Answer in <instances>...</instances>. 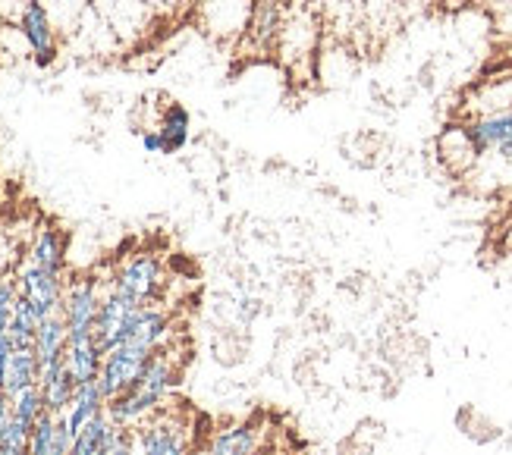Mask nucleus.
I'll return each instance as SVG.
<instances>
[{"label":"nucleus","mask_w":512,"mask_h":455,"mask_svg":"<svg viewBox=\"0 0 512 455\" xmlns=\"http://www.w3.org/2000/svg\"><path fill=\"white\" fill-rule=\"evenodd\" d=\"M176 380H180V371H176L173 355H167V349H158L151 355L148 368L142 371L139 383L132 386L129 393L117 396L107 402V415L117 427H129L136 430L139 424H145L148 418H154L167 405Z\"/></svg>","instance_id":"1"},{"label":"nucleus","mask_w":512,"mask_h":455,"mask_svg":"<svg viewBox=\"0 0 512 455\" xmlns=\"http://www.w3.org/2000/svg\"><path fill=\"white\" fill-rule=\"evenodd\" d=\"M104 412H107V396L101 393L98 380H92V383H79L76 386V396H73L70 408L63 412V418H66V424H70L73 437H76L85 424H92Z\"/></svg>","instance_id":"14"},{"label":"nucleus","mask_w":512,"mask_h":455,"mask_svg":"<svg viewBox=\"0 0 512 455\" xmlns=\"http://www.w3.org/2000/svg\"><path fill=\"white\" fill-rule=\"evenodd\" d=\"M192 440L180 418L164 415V408L154 418L136 427V455H189Z\"/></svg>","instance_id":"5"},{"label":"nucleus","mask_w":512,"mask_h":455,"mask_svg":"<svg viewBox=\"0 0 512 455\" xmlns=\"http://www.w3.org/2000/svg\"><path fill=\"white\" fill-rule=\"evenodd\" d=\"M154 352H145V349H136V346H117V349H110L104 352V361H101V374H98V386H101V393L110 399H117L123 393H129L132 386L139 383L142 371L148 368V361H151Z\"/></svg>","instance_id":"4"},{"label":"nucleus","mask_w":512,"mask_h":455,"mask_svg":"<svg viewBox=\"0 0 512 455\" xmlns=\"http://www.w3.org/2000/svg\"><path fill=\"white\" fill-rule=\"evenodd\" d=\"M38 386H41V396H44V408H48L51 415H63L66 408H70L73 396H76V380L66 368V358L54 368H44L41 377H38Z\"/></svg>","instance_id":"12"},{"label":"nucleus","mask_w":512,"mask_h":455,"mask_svg":"<svg viewBox=\"0 0 512 455\" xmlns=\"http://www.w3.org/2000/svg\"><path fill=\"white\" fill-rule=\"evenodd\" d=\"M19 29L26 35L29 48L35 54V63L38 66H51L54 57H57V44H54V29H51V19H48V10H44L41 0H32L22 10V19H19Z\"/></svg>","instance_id":"10"},{"label":"nucleus","mask_w":512,"mask_h":455,"mask_svg":"<svg viewBox=\"0 0 512 455\" xmlns=\"http://www.w3.org/2000/svg\"><path fill=\"white\" fill-rule=\"evenodd\" d=\"M16 280H19V295L44 317V321L63 311V295H66L63 273L41 270L26 261L16 270Z\"/></svg>","instance_id":"6"},{"label":"nucleus","mask_w":512,"mask_h":455,"mask_svg":"<svg viewBox=\"0 0 512 455\" xmlns=\"http://www.w3.org/2000/svg\"><path fill=\"white\" fill-rule=\"evenodd\" d=\"M261 443V434L252 424H230L208 440V455H255Z\"/></svg>","instance_id":"16"},{"label":"nucleus","mask_w":512,"mask_h":455,"mask_svg":"<svg viewBox=\"0 0 512 455\" xmlns=\"http://www.w3.org/2000/svg\"><path fill=\"white\" fill-rule=\"evenodd\" d=\"M189 455H208V452H205V449H192Z\"/></svg>","instance_id":"28"},{"label":"nucleus","mask_w":512,"mask_h":455,"mask_svg":"<svg viewBox=\"0 0 512 455\" xmlns=\"http://www.w3.org/2000/svg\"><path fill=\"white\" fill-rule=\"evenodd\" d=\"M465 129H469V139L478 154H500L506 161H512V104L494 113H484V117L472 120Z\"/></svg>","instance_id":"8"},{"label":"nucleus","mask_w":512,"mask_h":455,"mask_svg":"<svg viewBox=\"0 0 512 455\" xmlns=\"http://www.w3.org/2000/svg\"><path fill=\"white\" fill-rule=\"evenodd\" d=\"M98 455H136V430L114 424Z\"/></svg>","instance_id":"25"},{"label":"nucleus","mask_w":512,"mask_h":455,"mask_svg":"<svg viewBox=\"0 0 512 455\" xmlns=\"http://www.w3.org/2000/svg\"><path fill=\"white\" fill-rule=\"evenodd\" d=\"M142 311V305H136L132 299H126V295H120L117 289H110L104 292V302H101V311H98V321H95V339H98V346L104 352L110 349H117L132 321H136V314Z\"/></svg>","instance_id":"7"},{"label":"nucleus","mask_w":512,"mask_h":455,"mask_svg":"<svg viewBox=\"0 0 512 455\" xmlns=\"http://www.w3.org/2000/svg\"><path fill=\"white\" fill-rule=\"evenodd\" d=\"M164 286V267L161 258L142 252V255H132L110 280V289H117L126 299H132L136 305H154L158 292Z\"/></svg>","instance_id":"2"},{"label":"nucleus","mask_w":512,"mask_h":455,"mask_svg":"<svg viewBox=\"0 0 512 455\" xmlns=\"http://www.w3.org/2000/svg\"><path fill=\"white\" fill-rule=\"evenodd\" d=\"M0 455H7V452H0Z\"/></svg>","instance_id":"29"},{"label":"nucleus","mask_w":512,"mask_h":455,"mask_svg":"<svg viewBox=\"0 0 512 455\" xmlns=\"http://www.w3.org/2000/svg\"><path fill=\"white\" fill-rule=\"evenodd\" d=\"M29 437H32V427H26L19 418H10L0 424V452L7 455H26L29 452Z\"/></svg>","instance_id":"23"},{"label":"nucleus","mask_w":512,"mask_h":455,"mask_svg":"<svg viewBox=\"0 0 512 455\" xmlns=\"http://www.w3.org/2000/svg\"><path fill=\"white\" fill-rule=\"evenodd\" d=\"M38 377H41V364H38L35 349H13L0 390H4L7 396H16L19 390H26V386H35Z\"/></svg>","instance_id":"18"},{"label":"nucleus","mask_w":512,"mask_h":455,"mask_svg":"<svg viewBox=\"0 0 512 455\" xmlns=\"http://www.w3.org/2000/svg\"><path fill=\"white\" fill-rule=\"evenodd\" d=\"M280 26H283L280 0H255L252 19H249V35L255 38L258 48H267V44H274V38L280 35Z\"/></svg>","instance_id":"19"},{"label":"nucleus","mask_w":512,"mask_h":455,"mask_svg":"<svg viewBox=\"0 0 512 455\" xmlns=\"http://www.w3.org/2000/svg\"><path fill=\"white\" fill-rule=\"evenodd\" d=\"M73 430L66 424L63 415H51L44 412L35 427H32V437H29V452L26 455H70L73 449Z\"/></svg>","instance_id":"11"},{"label":"nucleus","mask_w":512,"mask_h":455,"mask_svg":"<svg viewBox=\"0 0 512 455\" xmlns=\"http://www.w3.org/2000/svg\"><path fill=\"white\" fill-rule=\"evenodd\" d=\"M19 305V280L16 273H0V333H7Z\"/></svg>","instance_id":"24"},{"label":"nucleus","mask_w":512,"mask_h":455,"mask_svg":"<svg viewBox=\"0 0 512 455\" xmlns=\"http://www.w3.org/2000/svg\"><path fill=\"white\" fill-rule=\"evenodd\" d=\"M142 148H145L148 154H164V142H161V132H158V129H151V132H145V135H142Z\"/></svg>","instance_id":"26"},{"label":"nucleus","mask_w":512,"mask_h":455,"mask_svg":"<svg viewBox=\"0 0 512 455\" xmlns=\"http://www.w3.org/2000/svg\"><path fill=\"white\" fill-rule=\"evenodd\" d=\"M26 261L41 270L63 273L66 270V236L60 230H54V226H44V230H38Z\"/></svg>","instance_id":"17"},{"label":"nucleus","mask_w":512,"mask_h":455,"mask_svg":"<svg viewBox=\"0 0 512 455\" xmlns=\"http://www.w3.org/2000/svg\"><path fill=\"white\" fill-rule=\"evenodd\" d=\"M10 352H13V343L7 339V333H0V383H4V371H7Z\"/></svg>","instance_id":"27"},{"label":"nucleus","mask_w":512,"mask_h":455,"mask_svg":"<svg viewBox=\"0 0 512 455\" xmlns=\"http://www.w3.org/2000/svg\"><path fill=\"white\" fill-rule=\"evenodd\" d=\"M189 129H192V117L183 104H170L161 117V142H164V154H176L183 151L189 142Z\"/></svg>","instance_id":"20"},{"label":"nucleus","mask_w":512,"mask_h":455,"mask_svg":"<svg viewBox=\"0 0 512 455\" xmlns=\"http://www.w3.org/2000/svg\"><path fill=\"white\" fill-rule=\"evenodd\" d=\"M101 361H104V349L98 346L95 336L85 339H70L66 346V368H70L76 383H92L101 374Z\"/></svg>","instance_id":"15"},{"label":"nucleus","mask_w":512,"mask_h":455,"mask_svg":"<svg viewBox=\"0 0 512 455\" xmlns=\"http://www.w3.org/2000/svg\"><path fill=\"white\" fill-rule=\"evenodd\" d=\"M170 330H173V317H170L167 308H161V305H142V311L136 314V321H132V327H129L123 343L136 346V349H145V352H158V349L167 346Z\"/></svg>","instance_id":"9"},{"label":"nucleus","mask_w":512,"mask_h":455,"mask_svg":"<svg viewBox=\"0 0 512 455\" xmlns=\"http://www.w3.org/2000/svg\"><path fill=\"white\" fill-rule=\"evenodd\" d=\"M66 346H70V330H66V321H63V311L48 317L38 333H35V355H38V364L41 371L44 368H54V364H60L66 358Z\"/></svg>","instance_id":"13"},{"label":"nucleus","mask_w":512,"mask_h":455,"mask_svg":"<svg viewBox=\"0 0 512 455\" xmlns=\"http://www.w3.org/2000/svg\"><path fill=\"white\" fill-rule=\"evenodd\" d=\"M104 292L107 289H101V280H95V277H79L66 286L63 321H66V330H70V339L95 336V321H98V311L104 302Z\"/></svg>","instance_id":"3"},{"label":"nucleus","mask_w":512,"mask_h":455,"mask_svg":"<svg viewBox=\"0 0 512 455\" xmlns=\"http://www.w3.org/2000/svg\"><path fill=\"white\" fill-rule=\"evenodd\" d=\"M10 408H13V418H19L26 427H35V421L48 412L44 408V396H41V386H26V390H19L16 396H10Z\"/></svg>","instance_id":"22"},{"label":"nucleus","mask_w":512,"mask_h":455,"mask_svg":"<svg viewBox=\"0 0 512 455\" xmlns=\"http://www.w3.org/2000/svg\"><path fill=\"white\" fill-rule=\"evenodd\" d=\"M41 324H44V317L19 295L16 314H13V321L7 327V339L13 343V349H32L35 346V333H38Z\"/></svg>","instance_id":"21"}]
</instances>
